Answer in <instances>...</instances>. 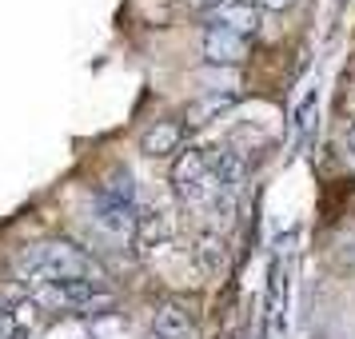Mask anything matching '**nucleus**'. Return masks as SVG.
<instances>
[{
    "instance_id": "f257e3e1",
    "label": "nucleus",
    "mask_w": 355,
    "mask_h": 339,
    "mask_svg": "<svg viewBox=\"0 0 355 339\" xmlns=\"http://www.w3.org/2000/svg\"><path fill=\"white\" fill-rule=\"evenodd\" d=\"M12 268H17V279H24L28 291L56 284V279H100V284H108V272L100 268V259L68 240H49V243H36V247H24Z\"/></svg>"
},
{
    "instance_id": "f03ea898",
    "label": "nucleus",
    "mask_w": 355,
    "mask_h": 339,
    "mask_svg": "<svg viewBox=\"0 0 355 339\" xmlns=\"http://www.w3.org/2000/svg\"><path fill=\"white\" fill-rule=\"evenodd\" d=\"M36 304L52 307V311H72V315H100L116 307V291L112 284H100V279H56L36 288Z\"/></svg>"
},
{
    "instance_id": "7ed1b4c3",
    "label": "nucleus",
    "mask_w": 355,
    "mask_h": 339,
    "mask_svg": "<svg viewBox=\"0 0 355 339\" xmlns=\"http://www.w3.org/2000/svg\"><path fill=\"white\" fill-rule=\"evenodd\" d=\"M96 224L112 236H136L140 224V200L128 172H116L96 188Z\"/></svg>"
},
{
    "instance_id": "20e7f679",
    "label": "nucleus",
    "mask_w": 355,
    "mask_h": 339,
    "mask_svg": "<svg viewBox=\"0 0 355 339\" xmlns=\"http://www.w3.org/2000/svg\"><path fill=\"white\" fill-rule=\"evenodd\" d=\"M172 188L184 204L192 208H208V204H220V184L211 176L208 152L200 148H188L176 164H172Z\"/></svg>"
},
{
    "instance_id": "39448f33",
    "label": "nucleus",
    "mask_w": 355,
    "mask_h": 339,
    "mask_svg": "<svg viewBox=\"0 0 355 339\" xmlns=\"http://www.w3.org/2000/svg\"><path fill=\"white\" fill-rule=\"evenodd\" d=\"M204 20H208V28H227V33L248 36L259 28V4L256 0H216L204 12Z\"/></svg>"
},
{
    "instance_id": "423d86ee",
    "label": "nucleus",
    "mask_w": 355,
    "mask_h": 339,
    "mask_svg": "<svg viewBox=\"0 0 355 339\" xmlns=\"http://www.w3.org/2000/svg\"><path fill=\"white\" fill-rule=\"evenodd\" d=\"M208 164H211V176H216V184H220V200H232V195L240 192L243 184V156L236 152V148H208Z\"/></svg>"
},
{
    "instance_id": "0eeeda50",
    "label": "nucleus",
    "mask_w": 355,
    "mask_h": 339,
    "mask_svg": "<svg viewBox=\"0 0 355 339\" xmlns=\"http://www.w3.org/2000/svg\"><path fill=\"white\" fill-rule=\"evenodd\" d=\"M204 56H208V64L236 68L248 56V36L227 33V28H204Z\"/></svg>"
},
{
    "instance_id": "6e6552de",
    "label": "nucleus",
    "mask_w": 355,
    "mask_h": 339,
    "mask_svg": "<svg viewBox=\"0 0 355 339\" xmlns=\"http://www.w3.org/2000/svg\"><path fill=\"white\" fill-rule=\"evenodd\" d=\"M184 148V124L180 120H156L152 128L140 136V152L152 160H168Z\"/></svg>"
},
{
    "instance_id": "1a4fd4ad",
    "label": "nucleus",
    "mask_w": 355,
    "mask_h": 339,
    "mask_svg": "<svg viewBox=\"0 0 355 339\" xmlns=\"http://www.w3.org/2000/svg\"><path fill=\"white\" fill-rule=\"evenodd\" d=\"M152 339H196L192 315L180 304H164L152 320Z\"/></svg>"
},
{
    "instance_id": "9d476101",
    "label": "nucleus",
    "mask_w": 355,
    "mask_h": 339,
    "mask_svg": "<svg viewBox=\"0 0 355 339\" xmlns=\"http://www.w3.org/2000/svg\"><path fill=\"white\" fill-rule=\"evenodd\" d=\"M220 247H224V243H216L211 236L200 240V259H204V268H208V272H216V268L224 263V252H220Z\"/></svg>"
},
{
    "instance_id": "9b49d317",
    "label": "nucleus",
    "mask_w": 355,
    "mask_h": 339,
    "mask_svg": "<svg viewBox=\"0 0 355 339\" xmlns=\"http://www.w3.org/2000/svg\"><path fill=\"white\" fill-rule=\"evenodd\" d=\"M256 4H263V8H288L291 0H256Z\"/></svg>"
},
{
    "instance_id": "f8f14e48",
    "label": "nucleus",
    "mask_w": 355,
    "mask_h": 339,
    "mask_svg": "<svg viewBox=\"0 0 355 339\" xmlns=\"http://www.w3.org/2000/svg\"><path fill=\"white\" fill-rule=\"evenodd\" d=\"M343 144H347V152H352V156H355V124H352V128H347V136H343Z\"/></svg>"
}]
</instances>
